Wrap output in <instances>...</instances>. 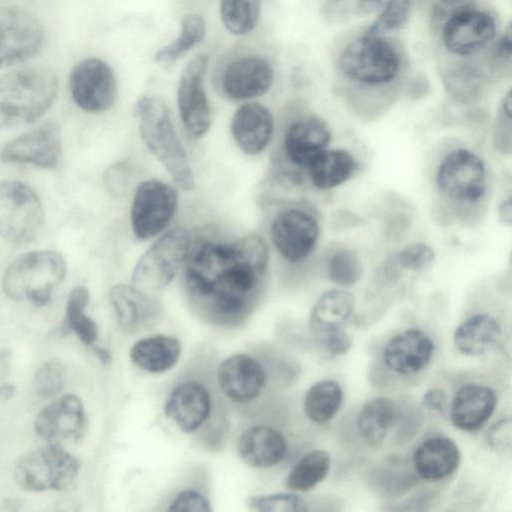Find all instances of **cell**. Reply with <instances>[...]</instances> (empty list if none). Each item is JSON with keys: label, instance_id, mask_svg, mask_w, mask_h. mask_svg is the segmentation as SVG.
I'll return each mask as SVG.
<instances>
[{"label": "cell", "instance_id": "3957f363", "mask_svg": "<svg viewBox=\"0 0 512 512\" xmlns=\"http://www.w3.org/2000/svg\"><path fill=\"white\" fill-rule=\"evenodd\" d=\"M134 115L139 120L140 136L146 147L179 187L192 190V169L166 104L157 96L143 95L134 106Z\"/></svg>", "mask_w": 512, "mask_h": 512}, {"label": "cell", "instance_id": "816d5d0a", "mask_svg": "<svg viewBox=\"0 0 512 512\" xmlns=\"http://www.w3.org/2000/svg\"><path fill=\"white\" fill-rule=\"evenodd\" d=\"M387 0H357L356 11L360 15H369L382 9Z\"/></svg>", "mask_w": 512, "mask_h": 512}, {"label": "cell", "instance_id": "ffe728a7", "mask_svg": "<svg viewBox=\"0 0 512 512\" xmlns=\"http://www.w3.org/2000/svg\"><path fill=\"white\" fill-rule=\"evenodd\" d=\"M86 416L81 400L72 394L63 395L49 403L37 415L34 429L38 436L60 444L72 441L84 431Z\"/></svg>", "mask_w": 512, "mask_h": 512}, {"label": "cell", "instance_id": "2e32d148", "mask_svg": "<svg viewBox=\"0 0 512 512\" xmlns=\"http://www.w3.org/2000/svg\"><path fill=\"white\" fill-rule=\"evenodd\" d=\"M213 396L198 380H185L173 387L164 404V412L180 430L196 433L211 418Z\"/></svg>", "mask_w": 512, "mask_h": 512}, {"label": "cell", "instance_id": "f546056e", "mask_svg": "<svg viewBox=\"0 0 512 512\" xmlns=\"http://www.w3.org/2000/svg\"><path fill=\"white\" fill-rule=\"evenodd\" d=\"M500 334L501 327L494 317L478 314L456 328L454 344L464 355L480 356L494 347Z\"/></svg>", "mask_w": 512, "mask_h": 512}, {"label": "cell", "instance_id": "f6af8a7d", "mask_svg": "<svg viewBox=\"0 0 512 512\" xmlns=\"http://www.w3.org/2000/svg\"><path fill=\"white\" fill-rule=\"evenodd\" d=\"M475 0H435L430 9L433 29H442L451 18L474 9Z\"/></svg>", "mask_w": 512, "mask_h": 512}, {"label": "cell", "instance_id": "f5cc1de1", "mask_svg": "<svg viewBox=\"0 0 512 512\" xmlns=\"http://www.w3.org/2000/svg\"><path fill=\"white\" fill-rule=\"evenodd\" d=\"M429 81L423 75L412 78L408 84V91L411 95L417 97L425 94L429 90Z\"/></svg>", "mask_w": 512, "mask_h": 512}, {"label": "cell", "instance_id": "d6986e66", "mask_svg": "<svg viewBox=\"0 0 512 512\" xmlns=\"http://www.w3.org/2000/svg\"><path fill=\"white\" fill-rule=\"evenodd\" d=\"M274 72L267 59L248 55L231 61L221 75L223 94L231 100H245L265 94L271 87Z\"/></svg>", "mask_w": 512, "mask_h": 512}, {"label": "cell", "instance_id": "ac0fdd59", "mask_svg": "<svg viewBox=\"0 0 512 512\" xmlns=\"http://www.w3.org/2000/svg\"><path fill=\"white\" fill-rule=\"evenodd\" d=\"M496 24L487 12L475 9L451 18L442 28L446 49L458 56H470L486 48L494 39Z\"/></svg>", "mask_w": 512, "mask_h": 512}, {"label": "cell", "instance_id": "c3c4849f", "mask_svg": "<svg viewBox=\"0 0 512 512\" xmlns=\"http://www.w3.org/2000/svg\"><path fill=\"white\" fill-rule=\"evenodd\" d=\"M511 421L509 418L502 419L491 427L487 439L491 447L504 451L511 447Z\"/></svg>", "mask_w": 512, "mask_h": 512}, {"label": "cell", "instance_id": "484cf974", "mask_svg": "<svg viewBox=\"0 0 512 512\" xmlns=\"http://www.w3.org/2000/svg\"><path fill=\"white\" fill-rule=\"evenodd\" d=\"M496 403V395L491 388L476 384L463 386L452 400L451 422L460 430L476 431L491 417Z\"/></svg>", "mask_w": 512, "mask_h": 512}, {"label": "cell", "instance_id": "8d00e7d4", "mask_svg": "<svg viewBox=\"0 0 512 512\" xmlns=\"http://www.w3.org/2000/svg\"><path fill=\"white\" fill-rule=\"evenodd\" d=\"M206 34V24L200 15H186L181 22L180 33L175 40L161 47L154 55L156 62L172 65L195 46L200 44Z\"/></svg>", "mask_w": 512, "mask_h": 512}, {"label": "cell", "instance_id": "1f68e13d", "mask_svg": "<svg viewBox=\"0 0 512 512\" xmlns=\"http://www.w3.org/2000/svg\"><path fill=\"white\" fill-rule=\"evenodd\" d=\"M400 417L397 404L389 398L377 397L360 409L356 425L361 436L371 444L381 443Z\"/></svg>", "mask_w": 512, "mask_h": 512}, {"label": "cell", "instance_id": "603a6c76", "mask_svg": "<svg viewBox=\"0 0 512 512\" xmlns=\"http://www.w3.org/2000/svg\"><path fill=\"white\" fill-rule=\"evenodd\" d=\"M433 351L434 343L429 335L418 329H409L389 340L383 351V360L391 371L411 375L428 365Z\"/></svg>", "mask_w": 512, "mask_h": 512}, {"label": "cell", "instance_id": "30bf717a", "mask_svg": "<svg viewBox=\"0 0 512 512\" xmlns=\"http://www.w3.org/2000/svg\"><path fill=\"white\" fill-rule=\"evenodd\" d=\"M178 205L177 191L157 179L143 181L131 206V227L139 240L160 234L171 222Z\"/></svg>", "mask_w": 512, "mask_h": 512}, {"label": "cell", "instance_id": "8fae6325", "mask_svg": "<svg viewBox=\"0 0 512 512\" xmlns=\"http://www.w3.org/2000/svg\"><path fill=\"white\" fill-rule=\"evenodd\" d=\"M43 41V26L32 13L18 7H0V68L32 58Z\"/></svg>", "mask_w": 512, "mask_h": 512}, {"label": "cell", "instance_id": "d4e9b609", "mask_svg": "<svg viewBox=\"0 0 512 512\" xmlns=\"http://www.w3.org/2000/svg\"><path fill=\"white\" fill-rule=\"evenodd\" d=\"M236 447L243 462L259 469L279 464L287 453L284 435L276 428L264 424L253 425L244 430Z\"/></svg>", "mask_w": 512, "mask_h": 512}, {"label": "cell", "instance_id": "681fc988", "mask_svg": "<svg viewBox=\"0 0 512 512\" xmlns=\"http://www.w3.org/2000/svg\"><path fill=\"white\" fill-rule=\"evenodd\" d=\"M512 53V29L509 24L505 29L504 33L495 43L492 50V60L494 64L506 65L511 62Z\"/></svg>", "mask_w": 512, "mask_h": 512}, {"label": "cell", "instance_id": "db71d44e", "mask_svg": "<svg viewBox=\"0 0 512 512\" xmlns=\"http://www.w3.org/2000/svg\"><path fill=\"white\" fill-rule=\"evenodd\" d=\"M511 197L505 199L499 206L498 215L501 222L505 225H510L512 222V205Z\"/></svg>", "mask_w": 512, "mask_h": 512}, {"label": "cell", "instance_id": "9a60e30c", "mask_svg": "<svg viewBox=\"0 0 512 512\" xmlns=\"http://www.w3.org/2000/svg\"><path fill=\"white\" fill-rule=\"evenodd\" d=\"M319 237L316 218L300 208H289L279 213L271 225V239L278 252L291 262L307 258Z\"/></svg>", "mask_w": 512, "mask_h": 512}, {"label": "cell", "instance_id": "b9f144b4", "mask_svg": "<svg viewBox=\"0 0 512 512\" xmlns=\"http://www.w3.org/2000/svg\"><path fill=\"white\" fill-rule=\"evenodd\" d=\"M64 383L65 369L57 360L47 361L40 366L33 379L34 390L42 398L56 396L63 389Z\"/></svg>", "mask_w": 512, "mask_h": 512}, {"label": "cell", "instance_id": "f907efd6", "mask_svg": "<svg viewBox=\"0 0 512 512\" xmlns=\"http://www.w3.org/2000/svg\"><path fill=\"white\" fill-rule=\"evenodd\" d=\"M447 404L445 392L440 388H432L428 390L422 398V405L438 413H444Z\"/></svg>", "mask_w": 512, "mask_h": 512}, {"label": "cell", "instance_id": "7c38bea8", "mask_svg": "<svg viewBox=\"0 0 512 512\" xmlns=\"http://www.w3.org/2000/svg\"><path fill=\"white\" fill-rule=\"evenodd\" d=\"M209 57L194 56L183 70L177 89V105L183 126L192 139L202 138L211 125V109L203 81Z\"/></svg>", "mask_w": 512, "mask_h": 512}, {"label": "cell", "instance_id": "4316f807", "mask_svg": "<svg viewBox=\"0 0 512 512\" xmlns=\"http://www.w3.org/2000/svg\"><path fill=\"white\" fill-rule=\"evenodd\" d=\"M412 462L421 478L439 481L453 474L458 468L460 451L450 438L435 436L417 446Z\"/></svg>", "mask_w": 512, "mask_h": 512}, {"label": "cell", "instance_id": "7dc6e473", "mask_svg": "<svg viewBox=\"0 0 512 512\" xmlns=\"http://www.w3.org/2000/svg\"><path fill=\"white\" fill-rule=\"evenodd\" d=\"M317 342L334 356L345 354L352 346V340L343 328L321 336Z\"/></svg>", "mask_w": 512, "mask_h": 512}, {"label": "cell", "instance_id": "74e56055", "mask_svg": "<svg viewBox=\"0 0 512 512\" xmlns=\"http://www.w3.org/2000/svg\"><path fill=\"white\" fill-rule=\"evenodd\" d=\"M263 0H220L219 14L225 28L233 35L252 32L257 26Z\"/></svg>", "mask_w": 512, "mask_h": 512}, {"label": "cell", "instance_id": "4dcf8cb0", "mask_svg": "<svg viewBox=\"0 0 512 512\" xmlns=\"http://www.w3.org/2000/svg\"><path fill=\"white\" fill-rule=\"evenodd\" d=\"M358 168L354 156L344 149L323 151L307 168L311 183L320 190L338 187L349 180Z\"/></svg>", "mask_w": 512, "mask_h": 512}, {"label": "cell", "instance_id": "d6a6232c", "mask_svg": "<svg viewBox=\"0 0 512 512\" xmlns=\"http://www.w3.org/2000/svg\"><path fill=\"white\" fill-rule=\"evenodd\" d=\"M442 82L446 93L454 102L467 105L480 99L486 75L473 64L458 63L443 72Z\"/></svg>", "mask_w": 512, "mask_h": 512}, {"label": "cell", "instance_id": "e575fe53", "mask_svg": "<svg viewBox=\"0 0 512 512\" xmlns=\"http://www.w3.org/2000/svg\"><path fill=\"white\" fill-rule=\"evenodd\" d=\"M89 299L90 294L86 287L78 286L74 288L68 298L65 318L58 328L61 335L74 331L86 345L94 344L98 336L96 322L84 312Z\"/></svg>", "mask_w": 512, "mask_h": 512}, {"label": "cell", "instance_id": "11a10c76", "mask_svg": "<svg viewBox=\"0 0 512 512\" xmlns=\"http://www.w3.org/2000/svg\"><path fill=\"white\" fill-rule=\"evenodd\" d=\"M14 392V386L10 383L3 382L0 377V399L8 400L13 397Z\"/></svg>", "mask_w": 512, "mask_h": 512}, {"label": "cell", "instance_id": "60d3db41", "mask_svg": "<svg viewBox=\"0 0 512 512\" xmlns=\"http://www.w3.org/2000/svg\"><path fill=\"white\" fill-rule=\"evenodd\" d=\"M247 505L251 510L258 512H304L308 510L306 502L302 498L290 493L252 496L248 499Z\"/></svg>", "mask_w": 512, "mask_h": 512}, {"label": "cell", "instance_id": "836d02e7", "mask_svg": "<svg viewBox=\"0 0 512 512\" xmlns=\"http://www.w3.org/2000/svg\"><path fill=\"white\" fill-rule=\"evenodd\" d=\"M343 401V391L334 380H321L307 391L303 410L309 420L317 424L330 421L338 412Z\"/></svg>", "mask_w": 512, "mask_h": 512}, {"label": "cell", "instance_id": "ab89813d", "mask_svg": "<svg viewBox=\"0 0 512 512\" xmlns=\"http://www.w3.org/2000/svg\"><path fill=\"white\" fill-rule=\"evenodd\" d=\"M411 0H387L366 34L381 36L401 29L407 22Z\"/></svg>", "mask_w": 512, "mask_h": 512}, {"label": "cell", "instance_id": "d590c367", "mask_svg": "<svg viewBox=\"0 0 512 512\" xmlns=\"http://www.w3.org/2000/svg\"><path fill=\"white\" fill-rule=\"evenodd\" d=\"M330 454L315 449L305 454L290 470L285 485L291 491L306 492L318 485L330 469Z\"/></svg>", "mask_w": 512, "mask_h": 512}, {"label": "cell", "instance_id": "7bdbcfd3", "mask_svg": "<svg viewBox=\"0 0 512 512\" xmlns=\"http://www.w3.org/2000/svg\"><path fill=\"white\" fill-rule=\"evenodd\" d=\"M132 174V165L127 159L109 165L103 174L107 192L115 198L123 196L129 188Z\"/></svg>", "mask_w": 512, "mask_h": 512}, {"label": "cell", "instance_id": "9c48e42d", "mask_svg": "<svg viewBox=\"0 0 512 512\" xmlns=\"http://www.w3.org/2000/svg\"><path fill=\"white\" fill-rule=\"evenodd\" d=\"M436 184L439 191L452 200L476 202L486 191L485 163L466 148L452 150L438 166Z\"/></svg>", "mask_w": 512, "mask_h": 512}, {"label": "cell", "instance_id": "e0dca14e", "mask_svg": "<svg viewBox=\"0 0 512 512\" xmlns=\"http://www.w3.org/2000/svg\"><path fill=\"white\" fill-rule=\"evenodd\" d=\"M61 155V135L55 123L47 122L7 143L0 157L5 162L56 167Z\"/></svg>", "mask_w": 512, "mask_h": 512}, {"label": "cell", "instance_id": "bcb514c9", "mask_svg": "<svg viewBox=\"0 0 512 512\" xmlns=\"http://www.w3.org/2000/svg\"><path fill=\"white\" fill-rule=\"evenodd\" d=\"M211 510L208 499L194 489H185L177 493L168 507V511L210 512Z\"/></svg>", "mask_w": 512, "mask_h": 512}, {"label": "cell", "instance_id": "f35d334b", "mask_svg": "<svg viewBox=\"0 0 512 512\" xmlns=\"http://www.w3.org/2000/svg\"><path fill=\"white\" fill-rule=\"evenodd\" d=\"M327 272L332 282L344 287L352 286L362 276L361 261L355 252L339 250L329 258Z\"/></svg>", "mask_w": 512, "mask_h": 512}, {"label": "cell", "instance_id": "4fadbf2b", "mask_svg": "<svg viewBox=\"0 0 512 512\" xmlns=\"http://www.w3.org/2000/svg\"><path fill=\"white\" fill-rule=\"evenodd\" d=\"M69 89L76 105L87 112L106 111L117 98L115 74L98 58L84 59L72 68Z\"/></svg>", "mask_w": 512, "mask_h": 512}, {"label": "cell", "instance_id": "44dd1931", "mask_svg": "<svg viewBox=\"0 0 512 512\" xmlns=\"http://www.w3.org/2000/svg\"><path fill=\"white\" fill-rule=\"evenodd\" d=\"M331 140L327 123L317 116H303L294 120L284 135V150L294 165L308 168L326 150Z\"/></svg>", "mask_w": 512, "mask_h": 512}, {"label": "cell", "instance_id": "8992f818", "mask_svg": "<svg viewBox=\"0 0 512 512\" xmlns=\"http://www.w3.org/2000/svg\"><path fill=\"white\" fill-rule=\"evenodd\" d=\"M192 245L190 233L175 228L160 236L140 257L132 272V285L152 294L167 287L185 263Z\"/></svg>", "mask_w": 512, "mask_h": 512}, {"label": "cell", "instance_id": "277c9868", "mask_svg": "<svg viewBox=\"0 0 512 512\" xmlns=\"http://www.w3.org/2000/svg\"><path fill=\"white\" fill-rule=\"evenodd\" d=\"M66 263L54 251L39 250L14 259L6 268L2 285L8 297L43 306L50 302L54 289L64 280Z\"/></svg>", "mask_w": 512, "mask_h": 512}, {"label": "cell", "instance_id": "f1b7e54d", "mask_svg": "<svg viewBox=\"0 0 512 512\" xmlns=\"http://www.w3.org/2000/svg\"><path fill=\"white\" fill-rule=\"evenodd\" d=\"M180 356V341L173 336L160 334L139 339L129 351V357L133 364L154 374L172 369Z\"/></svg>", "mask_w": 512, "mask_h": 512}, {"label": "cell", "instance_id": "83f0119b", "mask_svg": "<svg viewBox=\"0 0 512 512\" xmlns=\"http://www.w3.org/2000/svg\"><path fill=\"white\" fill-rule=\"evenodd\" d=\"M355 307L354 295L344 289L324 292L314 304L309 327L317 340L321 336L343 328Z\"/></svg>", "mask_w": 512, "mask_h": 512}, {"label": "cell", "instance_id": "6da1fadb", "mask_svg": "<svg viewBox=\"0 0 512 512\" xmlns=\"http://www.w3.org/2000/svg\"><path fill=\"white\" fill-rule=\"evenodd\" d=\"M268 257L265 241L257 236L191 245L183 272L189 305L210 324H242L263 293Z\"/></svg>", "mask_w": 512, "mask_h": 512}, {"label": "cell", "instance_id": "7402d4cb", "mask_svg": "<svg viewBox=\"0 0 512 512\" xmlns=\"http://www.w3.org/2000/svg\"><path fill=\"white\" fill-rule=\"evenodd\" d=\"M111 305L120 326L128 332L140 331L156 323L161 303L133 285L117 284L109 293Z\"/></svg>", "mask_w": 512, "mask_h": 512}, {"label": "cell", "instance_id": "9f6ffc18", "mask_svg": "<svg viewBox=\"0 0 512 512\" xmlns=\"http://www.w3.org/2000/svg\"><path fill=\"white\" fill-rule=\"evenodd\" d=\"M94 351L102 363L107 364L111 361V354L107 349L95 347Z\"/></svg>", "mask_w": 512, "mask_h": 512}, {"label": "cell", "instance_id": "7a4b0ae2", "mask_svg": "<svg viewBox=\"0 0 512 512\" xmlns=\"http://www.w3.org/2000/svg\"><path fill=\"white\" fill-rule=\"evenodd\" d=\"M57 77L46 69L29 68L0 76V130L34 122L53 105Z\"/></svg>", "mask_w": 512, "mask_h": 512}, {"label": "cell", "instance_id": "5b68a950", "mask_svg": "<svg viewBox=\"0 0 512 512\" xmlns=\"http://www.w3.org/2000/svg\"><path fill=\"white\" fill-rule=\"evenodd\" d=\"M399 53L378 35L365 34L349 42L338 58L340 71L350 80L368 86L392 82L400 71Z\"/></svg>", "mask_w": 512, "mask_h": 512}, {"label": "cell", "instance_id": "5bb4252c", "mask_svg": "<svg viewBox=\"0 0 512 512\" xmlns=\"http://www.w3.org/2000/svg\"><path fill=\"white\" fill-rule=\"evenodd\" d=\"M217 384L231 402L246 405L260 398L266 389L268 374L264 363L248 353L225 358L218 366Z\"/></svg>", "mask_w": 512, "mask_h": 512}, {"label": "cell", "instance_id": "ba28073f", "mask_svg": "<svg viewBox=\"0 0 512 512\" xmlns=\"http://www.w3.org/2000/svg\"><path fill=\"white\" fill-rule=\"evenodd\" d=\"M76 458L58 444L35 449L16 464L15 480L28 491L60 490L69 486L78 474Z\"/></svg>", "mask_w": 512, "mask_h": 512}, {"label": "cell", "instance_id": "cb8c5ba5", "mask_svg": "<svg viewBox=\"0 0 512 512\" xmlns=\"http://www.w3.org/2000/svg\"><path fill=\"white\" fill-rule=\"evenodd\" d=\"M274 120L271 112L258 102L241 105L231 120V133L239 148L248 155L260 154L271 141Z\"/></svg>", "mask_w": 512, "mask_h": 512}, {"label": "cell", "instance_id": "ee69618b", "mask_svg": "<svg viewBox=\"0 0 512 512\" xmlns=\"http://www.w3.org/2000/svg\"><path fill=\"white\" fill-rule=\"evenodd\" d=\"M434 258L435 253L432 247L422 242L408 244L396 256L400 267L412 271L424 269L433 262Z\"/></svg>", "mask_w": 512, "mask_h": 512}, {"label": "cell", "instance_id": "52a82bcc", "mask_svg": "<svg viewBox=\"0 0 512 512\" xmlns=\"http://www.w3.org/2000/svg\"><path fill=\"white\" fill-rule=\"evenodd\" d=\"M44 223V209L28 185L15 180L0 182V235L24 244L33 241Z\"/></svg>", "mask_w": 512, "mask_h": 512}]
</instances>
